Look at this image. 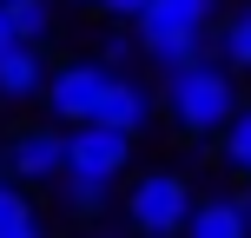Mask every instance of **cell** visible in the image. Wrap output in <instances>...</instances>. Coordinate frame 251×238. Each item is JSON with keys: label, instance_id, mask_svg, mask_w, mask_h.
<instances>
[{"label": "cell", "instance_id": "4", "mask_svg": "<svg viewBox=\"0 0 251 238\" xmlns=\"http://www.w3.org/2000/svg\"><path fill=\"white\" fill-rule=\"evenodd\" d=\"M106 86H113V66H106V60H60V66H47L40 106H47V119L79 126V119H100Z\"/></svg>", "mask_w": 251, "mask_h": 238}, {"label": "cell", "instance_id": "5", "mask_svg": "<svg viewBox=\"0 0 251 238\" xmlns=\"http://www.w3.org/2000/svg\"><path fill=\"white\" fill-rule=\"evenodd\" d=\"M66 139H73V126H60V119L7 132V146H0L7 179H20V185H47V179H60V172H66Z\"/></svg>", "mask_w": 251, "mask_h": 238}, {"label": "cell", "instance_id": "9", "mask_svg": "<svg viewBox=\"0 0 251 238\" xmlns=\"http://www.w3.org/2000/svg\"><path fill=\"white\" fill-rule=\"evenodd\" d=\"M185 232H199V238H245V232H251V205H245V192H238V199H231V192L199 199V205H192V218H185Z\"/></svg>", "mask_w": 251, "mask_h": 238}, {"label": "cell", "instance_id": "11", "mask_svg": "<svg viewBox=\"0 0 251 238\" xmlns=\"http://www.w3.org/2000/svg\"><path fill=\"white\" fill-rule=\"evenodd\" d=\"M40 225H47V218H40V205L20 192V179H0V238H26Z\"/></svg>", "mask_w": 251, "mask_h": 238}, {"label": "cell", "instance_id": "1", "mask_svg": "<svg viewBox=\"0 0 251 238\" xmlns=\"http://www.w3.org/2000/svg\"><path fill=\"white\" fill-rule=\"evenodd\" d=\"M159 113L172 119L178 132H192V139H218V126L238 113V79H231V66L205 60V53L185 60V66H172L165 86H159Z\"/></svg>", "mask_w": 251, "mask_h": 238}, {"label": "cell", "instance_id": "8", "mask_svg": "<svg viewBox=\"0 0 251 238\" xmlns=\"http://www.w3.org/2000/svg\"><path fill=\"white\" fill-rule=\"evenodd\" d=\"M40 86H47V60H40L33 40H13L0 53V106H33Z\"/></svg>", "mask_w": 251, "mask_h": 238}, {"label": "cell", "instance_id": "19", "mask_svg": "<svg viewBox=\"0 0 251 238\" xmlns=\"http://www.w3.org/2000/svg\"><path fill=\"white\" fill-rule=\"evenodd\" d=\"M245 192H251V172H245Z\"/></svg>", "mask_w": 251, "mask_h": 238}, {"label": "cell", "instance_id": "18", "mask_svg": "<svg viewBox=\"0 0 251 238\" xmlns=\"http://www.w3.org/2000/svg\"><path fill=\"white\" fill-rule=\"evenodd\" d=\"M73 7H93V0H73Z\"/></svg>", "mask_w": 251, "mask_h": 238}, {"label": "cell", "instance_id": "14", "mask_svg": "<svg viewBox=\"0 0 251 238\" xmlns=\"http://www.w3.org/2000/svg\"><path fill=\"white\" fill-rule=\"evenodd\" d=\"M13 26H20V40H47L53 33V0H20V7H13Z\"/></svg>", "mask_w": 251, "mask_h": 238}, {"label": "cell", "instance_id": "10", "mask_svg": "<svg viewBox=\"0 0 251 238\" xmlns=\"http://www.w3.org/2000/svg\"><path fill=\"white\" fill-rule=\"evenodd\" d=\"M106 199H113V179H100V172H73V165L60 172V205H66L73 218H100Z\"/></svg>", "mask_w": 251, "mask_h": 238}, {"label": "cell", "instance_id": "12", "mask_svg": "<svg viewBox=\"0 0 251 238\" xmlns=\"http://www.w3.org/2000/svg\"><path fill=\"white\" fill-rule=\"evenodd\" d=\"M218 165L238 172V179L251 172V106H238V113L218 126Z\"/></svg>", "mask_w": 251, "mask_h": 238}, {"label": "cell", "instance_id": "6", "mask_svg": "<svg viewBox=\"0 0 251 238\" xmlns=\"http://www.w3.org/2000/svg\"><path fill=\"white\" fill-rule=\"evenodd\" d=\"M132 152H139V132L106 126V119H79L73 139H66V165L73 172H100V179H126Z\"/></svg>", "mask_w": 251, "mask_h": 238}, {"label": "cell", "instance_id": "17", "mask_svg": "<svg viewBox=\"0 0 251 238\" xmlns=\"http://www.w3.org/2000/svg\"><path fill=\"white\" fill-rule=\"evenodd\" d=\"M0 7H20V0H0Z\"/></svg>", "mask_w": 251, "mask_h": 238}, {"label": "cell", "instance_id": "15", "mask_svg": "<svg viewBox=\"0 0 251 238\" xmlns=\"http://www.w3.org/2000/svg\"><path fill=\"white\" fill-rule=\"evenodd\" d=\"M93 7H100L106 20H119V26H132L139 13H146V0H93Z\"/></svg>", "mask_w": 251, "mask_h": 238}, {"label": "cell", "instance_id": "3", "mask_svg": "<svg viewBox=\"0 0 251 238\" xmlns=\"http://www.w3.org/2000/svg\"><path fill=\"white\" fill-rule=\"evenodd\" d=\"M192 205H199V185L185 172H172V165H152V172H139L126 185V225L152 232V238H172V232H185Z\"/></svg>", "mask_w": 251, "mask_h": 238}, {"label": "cell", "instance_id": "20", "mask_svg": "<svg viewBox=\"0 0 251 238\" xmlns=\"http://www.w3.org/2000/svg\"><path fill=\"white\" fill-rule=\"evenodd\" d=\"M0 179H7V165H0Z\"/></svg>", "mask_w": 251, "mask_h": 238}, {"label": "cell", "instance_id": "2", "mask_svg": "<svg viewBox=\"0 0 251 238\" xmlns=\"http://www.w3.org/2000/svg\"><path fill=\"white\" fill-rule=\"evenodd\" d=\"M218 0H146V13H139V53H146L159 73H172V66L199 60L205 53V26H212Z\"/></svg>", "mask_w": 251, "mask_h": 238}, {"label": "cell", "instance_id": "7", "mask_svg": "<svg viewBox=\"0 0 251 238\" xmlns=\"http://www.w3.org/2000/svg\"><path fill=\"white\" fill-rule=\"evenodd\" d=\"M100 119L126 126V132H146V126L159 119V93H152L146 79H132V73H113V86H106V100H100Z\"/></svg>", "mask_w": 251, "mask_h": 238}, {"label": "cell", "instance_id": "13", "mask_svg": "<svg viewBox=\"0 0 251 238\" xmlns=\"http://www.w3.org/2000/svg\"><path fill=\"white\" fill-rule=\"evenodd\" d=\"M218 53H225L231 73H251V7H238L225 20V33H218Z\"/></svg>", "mask_w": 251, "mask_h": 238}, {"label": "cell", "instance_id": "16", "mask_svg": "<svg viewBox=\"0 0 251 238\" xmlns=\"http://www.w3.org/2000/svg\"><path fill=\"white\" fill-rule=\"evenodd\" d=\"M13 40H20V26H13V7H0V53H7Z\"/></svg>", "mask_w": 251, "mask_h": 238}]
</instances>
